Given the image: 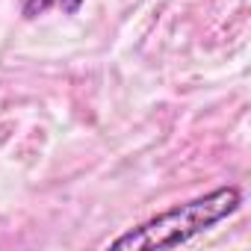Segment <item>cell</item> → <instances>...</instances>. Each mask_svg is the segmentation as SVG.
I'll return each mask as SVG.
<instances>
[{
  "mask_svg": "<svg viewBox=\"0 0 251 251\" xmlns=\"http://www.w3.org/2000/svg\"><path fill=\"white\" fill-rule=\"evenodd\" d=\"M242 207V189L236 183L227 186H216L192 201L175 204L151 219H145L142 225L124 230L121 236H115L109 242V248L118 251H136V248H177L192 242L195 236L213 230L219 222L230 219L236 210Z\"/></svg>",
  "mask_w": 251,
  "mask_h": 251,
  "instance_id": "obj_1",
  "label": "cell"
},
{
  "mask_svg": "<svg viewBox=\"0 0 251 251\" xmlns=\"http://www.w3.org/2000/svg\"><path fill=\"white\" fill-rule=\"evenodd\" d=\"M80 6H83V0H24L21 15L30 18V21L48 15L50 9H59V12H65V15H74Z\"/></svg>",
  "mask_w": 251,
  "mask_h": 251,
  "instance_id": "obj_2",
  "label": "cell"
}]
</instances>
